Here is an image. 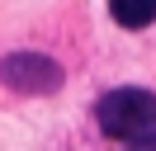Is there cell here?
<instances>
[{
	"label": "cell",
	"mask_w": 156,
	"mask_h": 151,
	"mask_svg": "<svg viewBox=\"0 0 156 151\" xmlns=\"http://www.w3.org/2000/svg\"><path fill=\"white\" fill-rule=\"evenodd\" d=\"M99 132L114 142H137L156 132V94L137 90V85H123V90H109L104 99L95 104Z\"/></svg>",
	"instance_id": "cell-1"
},
{
	"label": "cell",
	"mask_w": 156,
	"mask_h": 151,
	"mask_svg": "<svg viewBox=\"0 0 156 151\" xmlns=\"http://www.w3.org/2000/svg\"><path fill=\"white\" fill-rule=\"evenodd\" d=\"M0 80L19 94H57L66 76L43 52H10V57H0Z\"/></svg>",
	"instance_id": "cell-2"
},
{
	"label": "cell",
	"mask_w": 156,
	"mask_h": 151,
	"mask_svg": "<svg viewBox=\"0 0 156 151\" xmlns=\"http://www.w3.org/2000/svg\"><path fill=\"white\" fill-rule=\"evenodd\" d=\"M109 14L123 28H147L156 19V0H109Z\"/></svg>",
	"instance_id": "cell-3"
},
{
	"label": "cell",
	"mask_w": 156,
	"mask_h": 151,
	"mask_svg": "<svg viewBox=\"0 0 156 151\" xmlns=\"http://www.w3.org/2000/svg\"><path fill=\"white\" fill-rule=\"evenodd\" d=\"M123 151H156V132L151 137H137V142H123Z\"/></svg>",
	"instance_id": "cell-4"
}]
</instances>
